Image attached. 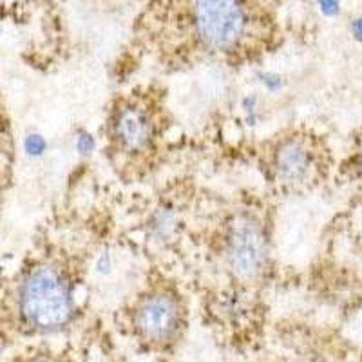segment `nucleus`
Wrapping results in <instances>:
<instances>
[{
    "mask_svg": "<svg viewBox=\"0 0 362 362\" xmlns=\"http://www.w3.org/2000/svg\"><path fill=\"white\" fill-rule=\"evenodd\" d=\"M317 2H319V8H321L326 17H337L339 11H341V2L339 0H317Z\"/></svg>",
    "mask_w": 362,
    "mask_h": 362,
    "instance_id": "obj_8",
    "label": "nucleus"
},
{
    "mask_svg": "<svg viewBox=\"0 0 362 362\" xmlns=\"http://www.w3.org/2000/svg\"><path fill=\"white\" fill-rule=\"evenodd\" d=\"M357 167H358V173H361V176H362V145L357 153Z\"/></svg>",
    "mask_w": 362,
    "mask_h": 362,
    "instance_id": "obj_10",
    "label": "nucleus"
},
{
    "mask_svg": "<svg viewBox=\"0 0 362 362\" xmlns=\"http://www.w3.org/2000/svg\"><path fill=\"white\" fill-rule=\"evenodd\" d=\"M144 37L167 71L202 62L247 66L274 49L270 0H156Z\"/></svg>",
    "mask_w": 362,
    "mask_h": 362,
    "instance_id": "obj_1",
    "label": "nucleus"
},
{
    "mask_svg": "<svg viewBox=\"0 0 362 362\" xmlns=\"http://www.w3.org/2000/svg\"><path fill=\"white\" fill-rule=\"evenodd\" d=\"M169 129L165 90L154 82L132 86L116 93L105 111L103 154L124 180L144 177L158 161Z\"/></svg>",
    "mask_w": 362,
    "mask_h": 362,
    "instance_id": "obj_4",
    "label": "nucleus"
},
{
    "mask_svg": "<svg viewBox=\"0 0 362 362\" xmlns=\"http://www.w3.org/2000/svg\"><path fill=\"white\" fill-rule=\"evenodd\" d=\"M255 161L272 194H293L308 189L321 170L319 145L303 129H286L268 136L257 145Z\"/></svg>",
    "mask_w": 362,
    "mask_h": 362,
    "instance_id": "obj_6",
    "label": "nucleus"
},
{
    "mask_svg": "<svg viewBox=\"0 0 362 362\" xmlns=\"http://www.w3.org/2000/svg\"><path fill=\"white\" fill-rule=\"evenodd\" d=\"M24 362H73L71 358H67L66 354H37L31 355L29 358H25Z\"/></svg>",
    "mask_w": 362,
    "mask_h": 362,
    "instance_id": "obj_7",
    "label": "nucleus"
},
{
    "mask_svg": "<svg viewBox=\"0 0 362 362\" xmlns=\"http://www.w3.org/2000/svg\"><path fill=\"white\" fill-rule=\"evenodd\" d=\"M66 239L62 235V243L29 261L13 284L15 315L28 334H64L78 317L80 293L95 254L87 243Z\"/></svg>",
    "mask_w": 362,
    "mask_h": 362,
    "instance_id": "obj_2",
    "label": "nucleus"
},
{
    "mask_svg": "<svg viewBox=\"0 0 362 362\" xmlns=\"http://www.w3.org/2000/svg\"><path fill=\"white\" fill-rule=\"evenodd\" d=\"M205 254L212 276L230 290L259 292L274 270L270 209L255 198L226 203L205 232Z\"/></svg>",
    "mask_w": 362,
    "mask_h": 362,
    "instance_id": "obj_3",
    "label": "nucleus"
},
{
    "mask_svg": "<svg viewBox=\"0 0 362 362\" xmlns=\"http://www.w3.org/2000/svg\"><path fill=\"white\" fill-rule=\"evenodd\" d=\"M351 33H354L355 40L362 42V17L355 18V21L351 22Z\"/></svg>",
    "mask_w": 362,
    "mask_h": 362,
    "instance_id": "obj_9",
    "label": "nucleus"
},
{
    "mask_svg": "<svg viewBox=\"0 0 362 362\" xmlns=\"http://www.w3.org/2000/svg\"><path fill=\"white\" fill-rule=\"evenodd\" d=\"M125 332L148 351H170L189 326V300L174 277L153 270L122 308Z\"/></svg>",
    "mask_w": 362,
    "mask_h": 362,
    "instance_id": "obj_5",
    "label": "nucleus"
}]
</instances>
